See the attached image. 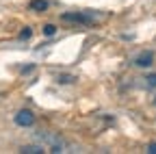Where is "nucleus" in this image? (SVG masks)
<instances>
[{"instance_id": "f257e3e1", "label": "nucleus", "mask_w": 156, "mask_h": 154, "mask_svg": "<svg viewBox=\"0 0 156 154\" xmlns=\"http://www.w3.org/2000/svg\"><path fill=\"white\" fill-rule=\"evenodd\" d=\"M13 122H15L17 126H22V128H28V126L35 124V113H33L30 109H20V111L13 115Z\"/></svg>"}, {"instance_id": "f03ea898", "label": "nucleus", "mask_w": 156, "mask_h": 154, "mask_svg": "<svg viewBox=\"0 0 156 154\" xmlns=\"http://www.w3.org/2000/svg\"><path fill=\"white\" fill-rule=\"evenodd\" d=\"M134 65H136V67H150V65H154V52H152V50L141 52V54L134 59Z\"/></svg>"}, {"instance_id": "7ed1b4c3", "label": "nucleus", "mask_w": 156, "mask_h": 154, "mask_svg": "<svg viewBox=\"0 0 156 154\" xmlns=\"http://www.w3.org/2000/svg\"><path fill=\"white\" fill-rule=\"evenodd\" d=\"M63 20H65V22H80V24H89V22H91V15H87V13H63Z\"/></svg>"}, {"instance_id": "20e7f679", "label": "nucleus", "mask_w": 156, "mask_h": 154, "mask_svg": "<svg viewBox=\"0 0 156 154\" xmlns=\"http://www.w3.org/2000/svg\"><path fill=\"white\" fill-rule=\"evenodd\" d=\"M22 154H41L44 152V145H37V143H30V145H22L20 150Z\"/></svg>"}, {"instance_id": "39448f33", "label": "nucleus", "mask_w": 156, "mask_h": 154, "mask_svg": "<svg viewBox=\"0 0 156 154\" xmlns=\"http://www.w3.org/2000/svg\"><path fill=\"white\" fill-rule=\"evenodd\" d=\"M30 9L33 11H46L48 2H46V0H30Z\"/></svg>"}, {"instance_id": "423d86ee", "label": "nucleus", "mask_w": 156, "mask_h": 154, "mask_svg": "<svg viewBox=\"0 0 156 154\" xmlns=\"http://www.w3.org/2000/svg\"><path fill=\"white\" fill-rule=\"evenodd\" d=\"M76 81V76L72 74H61V76H56V83H61V85H67V83H74Z\"/></svg>"}, {"instance_id": "0eeeda50", "label": "nucleus", "mask_w": 156, "mask_h": 154, "mask_svg": "<svg viewBox=\"0 0 156 154\" xmlns=\"http://www.w3.org/2000/svg\"><path fill=\"white\" fill-rule=\"evenodd\" d=\"M145 87H147V89H154V87H156V72L145 76Z\"/></svg>"}, {"instance_id": "6e6552de", "label": "nucleus", "mask_w": 156, "mask_h": 154, "mask_svg": "<svg viewBox=\"0 0 156 154\" xmlns=\"http://www.w3.org/2000/svg\"><path fill=\"white\" fill-rule=\"evenodd\" d=\"M54 33H56V26H54V24H46V26H44V35L52 37Z\"/></svg>"}, {"instance_id": "1a4fd4ad", "label": "nucleus", "mask_w": 156, "mask_h": 154, "mask_svg": "<svg viewBox=\"0 0 156 154\" xmlns=\"http://www.w3.org/2000/svg\"><path fill=\"white\" fill-rule=\"evenodd\" d=\"M20 37H22V39H28V37H30V28H24L22 33H20Z\"/></svg>"}, {"instance_id": "9d476101", "label": "nucleus", "mask_w": 156, "mask_h": 154, "mask_svg": "<svg viewBox=\"0 0 156 154\" xmlns=\"http://www.w3.org/2000/svg\"><path fill=\"white\" fill-rule=\"evenodd\" d=\"M147 152H150V154H156V141H152V143L147 145Z\"/></svg>"}, {"instance_id": "9b49d317", "label": "nucleus", "mask_w": 156, "mask_h": 154, "mask_svg": "<svg viewBox=\"0 0 156 154\" xmlns=\"http://www.w3.org/2000/svg\"><path fill=\"white\" fill-rule=\"evenodd\" d=\"M154 104H156V98H154Z\"/></svg>"}]
</instances>
